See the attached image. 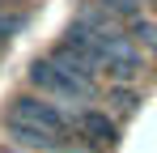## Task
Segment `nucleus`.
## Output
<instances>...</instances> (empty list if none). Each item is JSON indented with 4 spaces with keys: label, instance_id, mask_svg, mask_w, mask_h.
Segmentation results:
<instances>
[{
    "label": "nucleus",
    "instance_id": "obj_9",
    "mask_svg": "<svg viewBox=\"0 0 157 153\" xmlns=\"http://www.w3.org/2000/svg\"><path fill=\"white\" fill-rule=\"evenodd\" d=\"M0 153H21V149H4V145H0Z\"/></svg>",
    "mask_w": 157,
    "mask_h": 153
},
{
    "label": "nucleus",
    "instance_id": "obj_8",
    "mask_svg": "<svg viewBox=\"0 0 157 153\" xmlns=\"http://www.w3.org/2000/svg\"><path fill=\"white\" fill-rule=\"evenodd\" d=\"M17 30H21V17H4V13H0V38L17 34Z\"/></svg>",
    "mask_w": 157,
    "mask_h": 153
},
{
    "label": "nucleus",
    "instance_id": "obj_4",
    "mask_svg": "<svg viewBox=\"0 0 157 153\" xmlns=\"http://www.w3.org/2000/svg\"><path fill=\"white\" fill-rule=\"evenodd\" d=\"M4 132H9V140H17L21 149H59L55 136L34 132V128H26V124H13V119H4Z\"/></svg>",
    "mask_w": 157,
    "mask_h": 153
},
{
    "label": "nucleus",
    "instance_id": "obj_1",
    "mask_svg": "<svg viewBox=\"0 0 157 153\" xmlns=\"http://www.w3.org/2000/svg\"><path fill=\"white\" fill-rule=\"evenodd\" d=\"M9 119L34 128V132H47V136H55L59 145H64L68 136H77V115H72L68 106H59V102L43 98V94H21V98H13Z\"/></svg>",
    "mask_w": 157,
    "mask_h": 153
},
{
    "label": "nucleus",
    "instance_id": "obj_2",
    "mask_svg": "<svg viewBox=\"0 0 157 153\" xmlns=\"http://www.w3.org/2000/svg\"><path fill=\"white\" fill-rule=\"evenodd\" d=\"M30 85H34L43 98L59 102V106H81V102H94V94H98V85L81 81V76L68 73L64 64H55L51 55H43V60L30 64Z\"/></svg>",
    "mask_w": 157,
    "mask_h": 153
},
{
    "label": "nucleus",
    "instance_id": "obj_3",
    "mask_svg": "<svg viewBox=\"0 0 157 153\" xmlns=\"http://www.w3.org/2000/svg\"><path fill=\"white\" fill-rule=\"evenodd\" d=\"M77 132L89 140V145H115V140H119L115 119L102 115V111H85V115H77Z\"/></svg>",
    "mask_w": 157,
    "mask_h": 153
},
{
    "label": "nucleus",
    "instance_id": "obj_6",
    "mask_svg": "<svg viewBox=\"0 0 157 153\" xmlns=\"http://www.w3.org/2000/svg\"><path fill=\"white\" fill-rule=\"evenodd\" d=\"M128 34H132V43H136V47H149V51L157 55V22L149 17V13H144V17H136V22L128 26Z\"/></svg>",
    "mask_w": 157,
    "mask_h": 153
},
{
    "label": "nucleus",
    "instance_id": "obj_5",
    "mask_svg": "<svg viewBox=\"0 0 157 153\" xmlns=\"http://www.w3.org/2000/svg\"><path fill=\"white\" fill-rule=\"evenodd\" d=\"M98 9H106L119 26H132L136 17H144V0H98Z\"/></svg>",
    "mask_w": 157,
    "mask_h": 153
},
{
    "label": "nucleus",
    "instance_id": "obj_7",
    "mask_svg": "<svg viewBox=\"0 0 157 153\" xmlns=\"http://www.w3.org/2000/svg\"><path fill=\"white\" fill-rule=\"evenodd\" d=\"M110 98H115V111H119V115H128V111H136V94H132V89H115Z\"/></svg>",
    "mask_w": 157,
    "mask_h": 153
}]
</instances>
